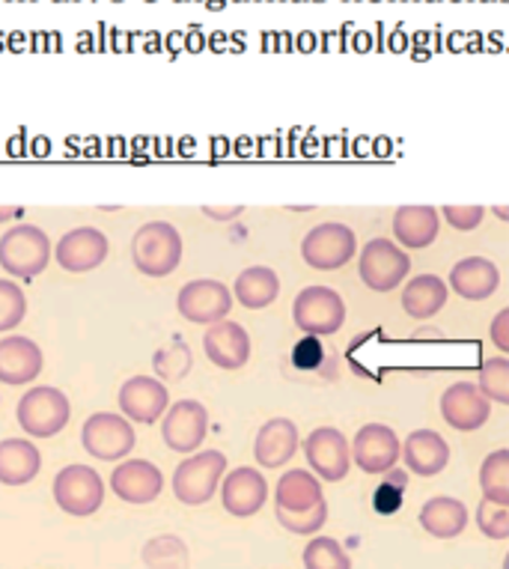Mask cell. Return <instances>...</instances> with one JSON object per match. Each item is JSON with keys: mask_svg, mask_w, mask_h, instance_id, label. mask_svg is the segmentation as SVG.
I'll use <instances>...</instances> for the list:
<instances>
[{"mask_svg": "<svg viewBox=\"0 0 509 569\" xmlns=\"http://www.w3.org/2000/svg\"><path fill=\"white\" fill-rule=\"evenodd\" d=\"M438 212L432 206H402L393 216V236L406 248H429L438 239Z\"/></svg>", "mask_w": 509, "mask_h": 569, "instance_id": "26", "label": "cell"}, {"mask_svg": "<svg viewBox=\"0 0 509 569\" xmlns=\"http://www.w3.org/2000/svg\"><path fill=\"white\" fill-rule=\"evenodd\" d=\"M269 501V483L262 471L250 466L232 468L230 475H223L221 480V505L230 516L248 519L262 510V505Z\"/></svg>", "mask_w": 509, "mask_h": 569, "instance_id": "15", "label": "cell"}, {"mask_svg": "<svg viewBox=\"0 0 509 569\" xmlns=\"http://www.w3.org/2000/svg\"><path fill=\"white\" fill-rule=\"evenodd\" d=\"M232 290L227 283L214 278L188 280L177 296L179 317L194 322V326H214L221 319L230 317L232 310Z\"/></svg>", "mask_w": 509, "mask_h": 569, "instance_id": "8", "label": "cell"}, {"mask_svg": "<svg viewBox=\"0 0 509 569\" xmlns=\"http://www.w3.org/2000/svg\"><path fill=\"white\" fill-rule=\"evenodd\" d=\"M355 251H358V239H355L352 227L337 224V221L313 227L301 242V257L316 271L343 269L355 257Z\"/></svg>", "mask_w": 509, "mask_h": 569, "instance_id": "9", "label": "cell"}, {"mask_svg": "<svg viewBox=\"0 0 509 569\" xmlns=\"http://www.w3.org/2000/svg\"><path fill=\"white\" fill-rule=\"evenodd\" d=\"M203 216L212 218V221H232L236 216H241V206H227V209H214V206H203Z\"/></svg>", "mask_w": 509, "mask_h": 569, "instance_id": "41", "label": "cell"}, {"mask_svg": "<svg viewBox=\"0 0 509 569\" xmlns=\"http://www.w3.org/2000/svg\"><path fill=\"white\" fill-rule=\"evenodd\" d=\"M305 569H352V560L333 537H313L305 549Z\"/></svg>", "mask_w": 509, "mask_h": 569, "instance_id": "32", "label": "cell"}, {"mask_svg": "<svg viewBox=\"0 0 509 569\" xmlns=\"http://www.w3.org/2000/svg\"><path fill=\"white\" fill-rule=\"evenodd\" d=\"M28 317V296L16 280L0 278V335L19 328Z\"/></svg>", "mask_w": 509, "mask_h": 569, "instance_id": "33", "label": "cell"}, {"mask_svg": "<svg viewBox=\"0 0 509 569\" xmlns=\"http://www.w3.org/2000/svg\"><path fill=\"white\" fill-rule=\"evenodd\" d=\"M278 522L287 528L289 533H301V537H310L328 522V501H322L313 510H307V513H287V510H278Z\"/></svg>", "mask_w": 509, "mask_h": 569, "instance_id": "36", "label": "cell"}, {"mask_svg": "<svg viewBox=\"0 0 509 569\" xmlns=\"http://www.w3.org/2000/svg\"><path fill=\"white\" fill-rule=\"evenodd\" d=\"M292 319L307 337L337 335L346 322V301L331 287H307L292 301Z\"/></svg>", "mask_w": 509, "mask_h": 569, "instance_id": "7", "label": "cell"}, {"mask_svg": "<svg viewBox=\"0 0 509 569\" xmlns=\"http://www.w3.org/2000/svg\"><path fill=\"white\" fill-rule=\"evenodd\" d=\"M182 236L170 221H149L131 239V262L147 278H167L182 262Z\"/></svg>", "mask_w": 509, "mask_h": 569, "instance_id": "1", "label": "cell"}, {"mask_svg": "<svg viewBox=\"0 0 509 569\" xmlns=\"http://www.w3.org/2000/svg\"><path fill=\"white\" fill-rule=\"evenodd\" d=\"M143 563L149 569H188V546L173 533H161L143 546Z\"/></svg>", "mask_w": 509, "mask_h": 569, "instance_id": "31", "label": "cell"}, {"mask_svg": "<svg viewBox=\"0 0 509 569\" xmlns=\"http://www.w3.org/2000/svg\"><path fill=\"white\" fill-rule=\"evenodd\" d=\"M111 489L126 505H152L164 492V475L149 459H122L111 471Z\"/></svg>", "mask_w": 509, "mask_h": 569, "instance_id": "16", "label": "cell"}, {"mask_svg": "<svg viewBox=\"0 0 509 569\" xmlns=\"http://www.w3.org/2000/svg\"><path fill=\"white\" fill-rule=\"evenodd\" d=\"M325 501L322 483L319 477H313L305 468H292L278 480V489H275V505L278 510H287V513H307Z\"/></svg>", "mask_w": 509, "mask_h": 569, "instance_id": "25", "label": "cell"}, {"mask_svg": "<svg viewBox=\"0 0 509 569\" xmlns=\"http://www.w3.org/2000/svg\"><path fill=\"white\" fill-rule=\"evenodd\" d=\"M477 525L489 540H507L509 537V510L507 505H495L489 498H482L480 510H477Z\"/></svg>", "mask_w": 509, "mask_h": 569, "instance_id": "35", "label": "cell"}, {"mask_svg": "<svg viewBox=\"0 0 509 569\" xmlns=\"http://www.w3.org/2000/svg\"><path fill=\"white\" fill-rule=\"evenodd\" d=\"M206 358L221 370H241L250 361V335L239 322L221 319L214 326H206L203 335Z\"/></svg>", "mask_w": 509, "mask_h": 569, "instance_id": "19", "label": "cell"}, {"mask_svg": "<svg viewBox=\"0 0 509 569\" xmlns=\"http://www.w3.org/2000/svg\"><path fill=\"white\" fill-rule=\"evenodd\" d=\"M227 475V457L221 450H197L186 457L173 471V495L186 507H200L212 501Z\"/></svg>", "mask_w": 509, "mask_h": 569, "instance_id": "4", "label": "cell"}, {"mask_svg": "<svg viewBox=\"0 0 509 569\" xmlns=\"http://www.w3.org/2000/svg\"><path fill=\"white\" fill-rule=\"evenodd\" d=\"M420 525H423V531L438 537V540H453L468 525V510H465L462 501L438 495V498H429L420 510Z\"/></svg>", "mask_w": 509, "mask_h": 569, "instance_id": "28", "label": "cell"}, {"mask_svg": "<svg viewBox=\"0 0 509 569\" xmlns=\"http://www.w3.org/2000/svg\"><path fill=\"white\" fill-rule=\"evenodd\" d=\"M81 445L93 459L120 462V459H126L134 450L138 436H134L131 420L120 415V411H96L83 423Z\"/></svg>", "mask_w": 509, "mask_h": 569, "instance_id": "5", "label": "cell"}, {"mask_svg": "<svg viewBox=\"0 0 509 569\" xmlns=\"http://www.w3.org/2000/svg\"><path fill=\"white\" fill-rule=\"evenodd\" d=\"M108 251H111V242L102 230L74 227L54 244V262L69 274H83V271L99 269L108 260Z\"/></svg>", "mask_w": 509, "mask_h": 569, "instance_id": "12", "label": "cell"}, {"mask_svg": "<svg viewBox=\"0 0 509 569\" xmlns=\"http://www.w3.org/2000/svg\"><path fill=\"white\" fill-rule=\"evenodd\" d=\"M408 269H411V260L397 242L379 236V239H370L363 244L358 271H361V280L372 292H390L393 287H399L406 280Z\"/></svg>", "mask_w": 509, "mask_h": 569, "instance_id": "11", "label": "cell"}, {"mask_svg": "<svg viewBox=\"0 0 509 569\" xmlns=\"http://www.w3.org/2000/svg\"><path fill=\"white\" fill-rule=\"evenodd\" d=\"M477 388L489 402H500L507 406L509 402V358H491L480 367V379H477Z\"/></svg>", "mask_w": 509, "mask_h": 569, "instance_id": "34", "label": "cell"}, {"mask_svg": "<svg viewBox=\"0 0 509 569\" xmlns=\"http://www.w3.org/2000/svg\"><path fill=\"white\" fill-rule=\"evenodd\" d=\"M305 457L316 477H322L328 483H340L352 466V448H349L343 432L333 430V427H319L307 436Z\"/></svg>", "mask_w": 509, "mask_h": 569, "instance_id": "13", "label": "cell"}, {"mask_svg": "<svg viewBox=\"0 0 509 569\" xmlns=\"http://www.w3.org/2000/svg\"><path fill=\"white\" fill-rule=\"evenodd\" d=\"M16 418H19L21 430L33 436V439H54L69 427L72 406H69V397L60 388L33 385L16 406Z\"/></svg>", "mask_w": 509, "mask_h": 569, "instance_id": "3", "label": "cell"}, {"mask_svg": "<svg viewBox=\"0 0 509 569\" xmlns=\"http://www.w3.org/2000/svg\"><path fill=\"white\" fill-rule=\"evenodd\" d=\"M441 415L453 430L473 432L491 418V406L477 385L456 382L441 393Z\"/></svg>", "mask_w": 509, "mask_h": 569, "instance_id": "20", "label": "cell"}, {"mask_svg": "<svg viewBox=\"0 0 509 569\" xmlns=\"http://www.w3.org/2000/svg\"><path fill=\"white\" fill-rule=\"evenodd\" d=\"M46 367V355L37 340L24 335H10L0 340V382L30 385L37 382Z\"/></svg>", "mask_w": 509, "mask_h": 569, "instance_id": "18", "label": "cell"}, {"mask_svg": "<svg viewBox=\"0 0 509 569\" xmlns=\"http://www.w3.org/2000/svg\"><path fill=\"white\" fill-rule=\"evenodd\" d=\"M491 343L498 346L500 352L507 355L509 352V310L503 308L495 317V322H491Z\"/></svg>", "mask_w": 509, "mask_h": 569, "instance_id": "40", "label": "cell"}, {"mask_svg": "<svg viewBox=\"0 0 509 569\" xmlns=\"http://www.w3.org/2000/svg\"><path fill=\"white\" fill-rule=\"evenodd\" d=\"M441 216H445L447 224L456 227V230H473V227L482 224L486 209H482V206H445Z\"/></svg>", "mask_w": 509, "mask_h": 569, "instance_id": "37", "label": "cell"}, {"mask_svg": "<svg viewBox=\"0 0 509 569\" xmlns=\"http://www.w3.org/2000/svg\"><path fill=\"white\" fill-rule=\"evenodd\" d=\"M480 489L482 498H489L495 505L509 507V450L500 448L482 459Z\"/></svg>", "mask_w": 509, "mask_h": 569, "instance_id": "30", "label": "cell"}, {"mask_svg": "<svg viewBox=\"0 0 509 569\" xmlns=\"http://www.w3.org/2000/svg\"><path fill=\"white\" fill-rule=\"evenodd\" d=\"M322 343H319V337H305L301 343L292 349V361H296V367H301V370H313V367L322 365Z\"/></svg>", "mask_w": 509, "mask_h": 569, "instance_id": "38", "label": "cell"}, {"mask_svg": "<svg viewBox=\"0 0 509 569\" xmlns=\"http://www.w3.org/2000/svg\"><path fill=\"white\" fill-rule=\"evenodd\" d=\"M447 290L450 287L436 274H417L402 290V310L411 319H432L447 305Z\"/></svg>", "mask_w": 509, "mask_h": 569, "instance_id": "29", "label": "cell"}, {"mask_svg": "<svg viewBox=\"0 0 509 569\" xmlns=\"http://www.w3.org/2000/svg\"><path fill=\"white\" fill-rule=\"evenodd\" d=\"M19 216H24V209H21V206H0V224H3V221H12V218H19Z\"/></svg>", "mask_w": 509, "mask_h": 569, "instance_id": "42", "label": "cell"}, {"mask_svg": "<svg viewBox=\"0 0 509 569\" xmlns=\"http://www.w3.org/2000/svg\"><path fill=\"white\" fill-rule=\"evenodd\" d=\"M117 402H120V415H126L131 423L152 427L170 409V391L152 376H131L129 382H122Z\"/></svg>", "mask_w": 509, "mask_h": 569, "instance_id": "14", "label": "cell"}, {"mask_svg": "<svg viewBox=\"0 0 509 569\" xmlns=\"http://www.w3.org/2000/svg\"><path fill=\"white\" fill-rule=\"evenodd\" d=\"M42 471V453L28 439H3L0 441V483L3 486H28Z\"/></svg>", "mask_w": 509, "mask_h": 569, "instance_id": "24", "label": "cell"}, {"mask_svg": "<svg viewBox=\"0 0 509 569\" xmlns=\"http://www.w3.org/2000/svg\"><path fill=\"white\" fill-rule=\"evenodd\" d=\"M450 287H453L462 299L482 301L495 296L500 287L498 266L486 257H465L450 271Z\"/></svg>", "mask_w": 509, "mask_h": 569, "instance_id": "22", "label": "cell"}, {"mask_svg": "<svg viewBox=\"0 0 509 569\" xmlns=\"http://www.w3.org/2000/svg\"><path fill=\"white\" fill-rule=\"evenodd\" d=\"M51 492H54L57 507L63 513L74 516V519H87V516L99 513L104 505V480L90 466H66L54 477Z\"/></svg>", "mask_w": 509, "mask_h": 569, "instance_id": "6", "label": "cell"}, {"mask_svg": "<svg viewBox=\"0 0 509 569\" xmlns=\"http://www.w3.org/2000/svg\"><path fill=\"white\" fill-rule=\"evenodd\" d=\"M209 436V411L203 402L179 400L170 402V409L161 418V439L173 453H197Z\"/></svg>", "mask_w": 509, "mask_h": 569, "instance_id": "10", "label": "cell"}, {"mask_svg": "<svg viewBox=\"0 0 509 569\" xmlns=\"http://www.w3.org/2000/svg\"><path fill=\"white\" fill-rule=\"evenodd\" d=\"M399 457H402V445H399L397 432L385 423H367L355 436L352 459L367 475H385L397 466Z\"/></svg>", "mask_w": 509, "mask_h": 569, "instance_id": "17", "label": "cell"}, {"mask_svg": "<svg viewBox=\"0 0 509 569\" xmlns=\"http://www.w3.org/2000/svg\"><path fill=\"white\" fill-rule=\"evenodd\" d=\"M54 244L37 224H16L0 239V269L12 278L30 280L48 269Z\"/></svg>", "mask_w": 509, "mask_h": 569, "instance_id": "2", "label": "cell"}, {"mask_svg": "<svg viewBox=\"0 0 509 569\" xmlns=\"http://www.w3.org/2000/svg\"><path fill=\"white\" fill-rule=\"evenodd\" d=\"M298 450V427L289 418H271L253 439V457L262 468L287 466Z\"/></svg>", "mask_w": 509, "mask_h": 569, "instance_id": "21", "label": "cell"}, {"mask_svg": "<svg viewBox=\"0 0 509 569\" xmlns=\"http://www.w3.org/2000/svg\"><path fill=\"white\" fill-rule=\"evenodd\" d=\"M372 505H376L379 513H397L399 507H402V486H397L393 480L381 483L376 495H372Z\"/></svg>", "mask_w": 509, "mask_h": 569, "instance_id": "39", "label": "cell"}, {"mask_svg": "<svg viewBox=\"0 0 509 569\" xmlns=\"http://www.w3.org/2000/svg\"><path fill=\"white\" fill-rule=\"evenodd\" d=\"M402 459L408 471H415L417 477H436L450 462V445L438 432L417 430L402 445Z\"/></svg>", "mask_w": 509, "mask_h": 569, "instance_id": "23", "label": "cell"}, {"mask_svg": "<svg viewBox=\"0 0 509 569\" xmlns=\"http://www.w3.org/2000/svg\"><path fill=\"white\" fill-rule=\"evenodd\" d=\"M280 296V278L278 271L269 266H250L236 278L232 283V299H239L241 308L262 310L275 305Z\"/></svg>", "mask_w": 509, "mask_h": 569, "instance_id": "27", "label": "cell"}]
</instances>
